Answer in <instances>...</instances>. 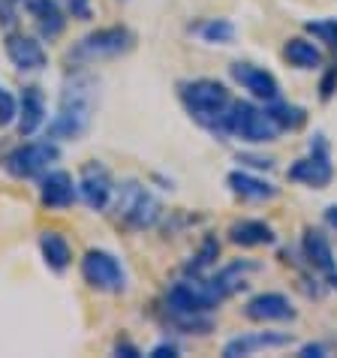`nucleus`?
<instances>
[{"label": "nucleus", "mask_w": 337, "mask_h": 358, "mask_svg": "<svg viewBox=\"0 0 337 358\" xmlns=\"http://www.w3.org/2000/svg\"><path fill=\"white\" fill-rule=\"evenodd\" d=\"M61 3L66 6V13L78 18V22H87V18L94 15V9H91V0H61Z\"/></svg>", "instance_id": "obj_29"}, {"label": "nucleus", "mask_w": 337, "mask_h": 358, "mask_svg": "<svg viewBox=\"0 0 337 358\" xmlns=\"http://www.w3.org/2000/svg\"><path fill=\"white\" fill-rule=\"evenodd\" d=\"M244 316L250 322H292L299 313L283 292H259L244 304Z\"/></svg>", "instance_id": "obj_12"}, {"label": "nucleus", "mask_w": 337, "mask_h": 358, "mask_svg": "<svg viewBox=\"0 0 337 358\" xmlns=\"http://www.w3.org/2000/svg\"><path fill=\"white\" fill-rule=\"evenodd\" d=\"M256 271H259V265H256V262H250V259H235V262H229L226 268H220L214 277H208V283L214 286V292L220 295V298H229L238 289H244L247 277L256 274Z\"/></svg>", "instance_id": "obj_19"}, {"label": "nucleus", "mask_w": 337, "mask_h": 358, "mask_svg": "<svg viewBox=\"0 0 337 358\" xmlns=\"http://www.w3.org/2000/svg\"><path fill=\"white\" fill-rule=\"evenodd\" d=\"M6 57L9 64L22 73H36L48 64V55L43 43L36 36H24V34H9L6 36Z\"/></svg>", "instance_id": "obj_15"}, {"label": "nucleus", "mask_w": 337, "mask_h": 358, "mask_svg": "<svg viewBox=\"0 0 337 358\" xmlns=\"http://www.w3.org/2000/svg\"><path fill=\"white\" fill-rule=\"evenodd\" d=\"M226 184H229V190L238 199H244V202H271V199L280 196V187H274L271 181H265L259 175L241 172V169L226 175Z\"/></svg>", "instance_id": "obj_16"}, {"label": "nucleus", "mask_w": 337, "mask_h": 358, "mask_svg": "<svg viewBox=\"0 0 337 358\" xmlns=\"http://www.w3.org/2000/svg\"><path fill=\"white\" fill-rule=\"evenodd\" d=\"M178 355V346L175 343H157L151 350V358H175Z\"/></svg>", "instance_id": "obj_32"}, {"label": "nucleus", "mask_w": 337, "mask_h": 358, "mask_svg": "<svg viewBox=\"0 0 337 358\" xmlns=\"http://www.w3.org/2000/svg\"><path fill=\"white\" fill-rule=\"evenodd\" d=\"M283 57H286V64L295 66V69H320L322 66L320 45L310 43V39H304V36L289 39V43L283 45Z\"/></svg>", "instance_id": "obj_22"}, {"label": "nucleus", "mask_w": 337, "mask_h": 358, "mask_svg": "<svg viewBox=\"0 0 337 358\" xmlns=\"http://www.w3.org/2000/svg\"><path fill=\"white\" fill-rule=\"evenodd\" d=\"M226 235H229V241L235 247H247V250H253V247H271L277 241L274 229L265 220H235Z\"/></svg>", "instance_id": "obj_20"}, {"label": "nucleus", "mask_w": 337, "mask_h": 358, "mask_svg": "<svg viewBox=\"0 0 337 358\" xmlns=\"http://www.w3.org/2000/svg\"><path fill=\"white\" fill-rule=\"evenodd\" d=\"M178 99H181L184 112L193 117V124H199L217 138H226V117L232 108V94L229 87L217 78H187L178 85Z\"/></svg>", "instance_id": "obj_1"}, {"label": "nucleus", "mask_w": 337, "mask_h": 358, "mask_svg": "<svg viewBox=\"0 0 337 358\" xmlns=\"http://www.w3.org/2000/svg\"><path fill=\"white\" fill-rule=\"evenodd\" d=\"M304 31L310 34L316 43L329 45L331 52H337V18H320V22H307Z\"/></svg>", "instance_id": "obj_26"}, {"label": "nucleus", "mask_w": 337, "mask_h": 358, "mask_svg": "<svg viewBox=\"0 0 337 358\" xmlns=\"http://www.w3.org/2000/svg\"><path fill=\"white\" fill-rule=\"evenodd\" d=\"M238 160H241V163H250V166H256V169H271V166H274V160H268V157H265V160H262V157L241 154V157H238Z\"/></svg>", "instance_id": "obj_33"}, {"label": "nucleus", "mask_w": 337, "mask_h": 358, "mask_svg": "<svg viewBox=\"0 0 337 358\" xmlns=\"http://www.w3.org/2000/svg\"><path fill=\"white\" fill-rule=\"evenodd\" d=\"M78 199V184L73 181V175L64 172V169H55V172H45L43 181H39V202L48 211H66Z\"/></svg>", "instance_id": "obj_13"}, {"label": "nucleus", "mask_w": 337, "mask_h": 358, "mask_svg": "<svg viewBox=\"0 0 337 358\" xmlns=\"http://www.w3.org/2000/svg\"><path fill=\"white\" fill-rule=\"evenodd\" d=\"M337 94V61L322 73V82H320V99L329 103V99Z\"/></svg>", "instance_id": "obj_28"}, {"label": "nucleus", "mask_w": 337, "mask_h": 358, "mask_svg": "<svg viewBox=\"0 0 337 358\" xmlns=\"http://www.w3.org/2000/svg\"><path fill=\"white\" fill-rule=\"evenodd\" d=\"M301 256H304L307 268H310L313 274H320L329 289H337V259H334V250H331L325 232L307 226L301 235Z\"/></svg>", "instance_id": "obj_9"}, {"label": "nucleus", "mask_w": 337, "mask_h": 358, "mask_svg": "<svg viewBox=\"0 0 337 358\" xmlns=\"http://www.w3.org/2000/svg\"><path fill=\"white\" fill-rule=\"evenodd\" d=\"M82 277L96 292H108V295L127 292V268L108 250H87L82 256Z\"/></svg>", "instance_id": "obj_6"}, {"label": "nucleus", "mask_w": 337, "mask_h": 358, "mask_svg": "<svg viewBox=\"0 0 337 358\" xmlns=\"http://www.w3.org/2000/svg\"><path fill=\"white\" fill-rule=\"evenodd\" d=\"M57 157H61V151H57L55 138H45V142H24V145H18L15 151L6 154L3 169L13 178H18V181H27V178L45 175L48 169H52V163H57Z\"/></svg>", "instance_id": "obj_7"}, {"label": "nucleus", "mask_w": 337, "mask_h": 358, "mask_svg": "<svg viewBox=\"0 0 337 358\" xmlns=\"http://www.w3.org/2000/svg\"><path fill=\"white\" fill-rule=\"evenodd\" d=\"M94 82L87 76H76L73 82L64 87L61 106H57L55 121L48 124L45 138H78L87 133L94 117Z\"/></svg>", "instance_id": "obj_2"}, {"label": "nucleus", "mask_w": 337, "mask_h": 358, "mask_svg": "<svg viewBox=\"0 0 337 358\" xmlns=\"http://www.w3.org/2000/svg\"><path fill=\"white\" fill-rule=\"evenodd\" d=\"M39 253H43V262L52 268L55 274H64L69 265H73V250H69L66 238L61 232H43L39 235Z\"/></svg>", "instance_id": "obj_21"}, {"label": "nucleus", "mask_w": 337, "mask_h": 358, "mask_svg": "<svg viewBox=\"0 0 337 358\" xmlns=\"http://www.w3.org/2000/svg\"><path fill=\"white\" fill-rule=\"evenodd\" d=\"M286 178L292 184H304L310 190H325L331 181H334V166H331V157H329V142L325 136H316L310 142V154L295 160L289 169H286Z\"/></svg>", "instance_id": "obj_8"}, {"label": "nucleus", "mask_w": 337, "mask_h": 358, "mask_svg": "<svg viewBox=\"0 0 337 358\" xmlns=\"http://www.w3.org/2000/svg\"><path fill=\"white\" fill-rule=\"evenodd\" d=\"M292 343L289 331H247L232 337L229 343L223 346V358H241V355H256L262 350H283V346Z\"/></svg>", "instance_id": "obj_14"}, {"label": "nucleus", "mask_w": 337, "mask_h": 358, "mask_svg": "<svg viewBox=\"0 0 337 358\" xmlns=\"http://www.w3.org/2000/svg\"><path fill=\"white\" fill-rule=\"evenodd\" d=\"M0 6H18V0H0Z\"/></svg>", "instance_id": "obj_35"}, {"label": "nucleus", "mask_w": 337, "mask_h": 358, "mask_svg": "<svg viewBox=\"0 0 337 358\" xmlns=\"http://www.w3.org/2000/svg\"><path fill=\"white\" fill-rule=\"evenodd\" d=\"M217 256H220V241L208 235L205 241H202V247H199V250H196L193 262H187V274H196V277H202V274L208 271V268H211V265L217 262Z\"/></svg>", "instance_id": "obj_25"}, {"label": "nucleus", "mask_w": 337, "mask_h": 358, "mask_svg": "<svg viewBox=\"0 0 337 358\" xmlns=\"http://www.w3.org/2000/svg\"><path fill=\"white\" fill-rule=\"evenodd\" d=\"M229 76L235 85H241L247 94L262 99V103H271V99L280 96V82H277V76L268 73L265 66H256L250 61H235L229 66Z\"/></svg>", "instance_id": "obj_11"}, {"label": "nucleus", "mask_w": 337, "mask_h": 358, "mask_svg": "<svg viewBox=\"0 0 337 358\" xmlns=\"http://www.w3.org/2000/svg\"><path fill=\"white\" fill-rule=\"evenodd\" d=\"M226 133L247 145H268L277 142L280 127L271 121V115L265 108L250 103V99H238L229 108V117H226Z\"/></svg>", "instance_id": "obj_4"}, {"label": "nucleus", "mask_w": 337, "mask_h": 358, "mask_svg": "<svg viewBox=\"0 0 337 358\" xmlns=\"http://www.w3.org/2000/svg\"><path fill=\"white\" fill-rule=\"evenodd\" d=\"M299 355L301 358H322V355H329V346L325 343H307L299 350Z\"/></svg>", "instance_id": "obj_30"}, {"label": "nucleus", "mask_w": 337, "mask_h": 358, "mask_svg": "<svg viewBox=\"0 0 337 358\" xmlns=\"http://www.w3.org/2000/svg\"><path fill=\"white\" fill-rule=\"evenodd\" d=\"M325 226H329L331 229V232H337V205H329V208H325Z\"/></svg>", "instance_id": "obj_34"}, {"label": "nucleus", "mask_w": 337, "mask_h": 358, "mask_svg": "<svg viewBox=\"0 0 337 358\" xmlns=\"http://www.w3.org/2000/svg\"><path fill=\"white\" fill-rule=\"evenodd\" d=\"M196 34L208 45H229L235 39V24L229 18H205L202 24H196Z\"/></svg>", "instance_id": "obj_24"}, {"label": "nucleus", "mask_w": 337, "mask_h": 358, "mask_svg": "<svg viewBox=\"0 0 337 358\" xmlns=\"http://www.w3.org/2000/svg\"><path fill=\"white\" fill-rule=\"evenodd\" d=\"M18 133L24 138L34 136L39 127L45 124V94L39 91L36 85H27L22 96H18Z\"/></svg>", "instance_id": "obj_17"}, {"label": "nucleus", "mask_w": 337, "mask_h": 358, "mask_svg": "<svg viewBox=\"0 0 337 358\" xmlns=\"http://www.w3.org/2000/svg\"><path fill=\"white\" fill-rule=\"evenodd\" d=\"M15 117H18V99L6 87H0V130L13 124Z\"/></svg>", "instance_id": "obj_27"}, {"label": "nucleus", "mask_w": 337, "mask_h": 358, "mask_svg": "<svg viewBox=\"0 0 337 358\" xmlns=\"http://www.w3.org/2000/svg\"><path fill=\"white\" fill-rule=\"evenodd\" d=\"M265 112L271 115V121L280 127V133H295V130H301V127L307 124V112L301 106H295V103H283L280 96L271 99V103H265Z\"/></svg>", "instance_id": "obj_23"}, {"label": "nucleus", "mask_w": 337, "mask_h": 358, "mask_svg": "<svg viewBox=\"0 0 337 358\" xmlns=\"http://www.w3.org/2000/svg\"><path fill=\"white\" fill-rule=\"evenodd\" d=\"M112 211L124 229L142 232V229L157 226V220L163 217V205H160V199H157L151 190H145L138 181H127L115 190Z\"/></svg>", "instance_id": "obj_3"}, {"label": "nucleus", "mask_w": 337, "mask_h": 358, "mask_svg": "<svg viewBox=\"0 0 337 358\" xmlns=\"http://www.w3.org/2000/svg\"><path fill=\"white\" fill-rule=\"evenodd\" d=\"M115 355L138 358V355H142V350H138V346H136V343H130V341H117V343H115Z\"/></svg>", "instance_id": "obj_31"}, {"label": "nucleus", "mask_w": 337, "mask_h": 358, "mask_svg": "<svg viewBox=\"0 0 337 358\" xmlns=\"http://www.w3.org/2000/svg\"><path fill=\"white\" fill-rule=\"evenodd\" d=\"M115 178L112 172L103 166V163H87L82 169V178H78V196L85 199L87 208H94V211H108L112 208V199H115Z\"/></svg>", "instance_id": "obj_10"}, {"label": "nucleus", "mask_w": 337, "mask_h": 358, "mask_svg": "<svg viewBox=\"0 0 337 358\" xmlns=\"http://www.w3.org/2000/svg\"><path fill=\"white\" fill-rule=\"evenodd\" d=\"M136 45V34L130 27L112 24V27H100V31L87 34L82 43H76V48L69 52V64H94V61H106V57H117L133 52Z\"/></svg>", "instance_id": "obj_5"}, {"label": "nucleus", "mask_w": 337, "mask_h": 358, "mask_svg": "<svg viewBox=\"0 0 337 358\" xmlns=\"http://www.w3.org/2000/svg\"><path fill=\"white\" fill-rule=\"evenodd\" d=\"M27 13H31L36 34L43 39H57L66 27V13L57 0H27Z\"/></svg>", "instance_id": "obj_18"}]
</instances>
